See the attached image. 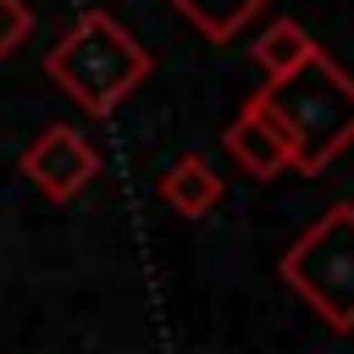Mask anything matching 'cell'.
<instances>
[{"instance_id": "cell-7", "label": "cell", "mask_w": 354, "mask_h": 354, "mask_svg": "<svg viewBox=\"0 0 354 354\" xmlns=\"http://www.w3.org/2000/svg\"><path fill=\"white\" fill-rule=\"evenodd\" d=\"M321 44L293 22V17H277V22H266V33L249 44V55H254V66L266 72V83H277V77H288V72H299L310 55H315Z\"/></svg>"}, {"instance_id": "cell-6", "label": "cell", "mask_w": 354, "mask_h": 354, "mask_svg": "<svg viewBox=\"0 0 354 354\" xmlns=\"http://www.w3.org/2000/svg\"><path fill=\"white\" fill-rule=\"evenodd\" d=\"M160 199H166L183 221H199V216H210V210L221 205V177L210 171L205 155H183V160L160 177Z\"/></svg>"}, {"instance_id": "cell-5", "label": "cell", "mask_w": 354, "mask_h": 354, "mask_svg": "<svg viewBox=\"0 0 354 354\" xmlns=\"http://www.w3.org/2000/svg\"><path fill=\"white\" fill-rule=\"evenodd\" d=\"M227 149H232V160H238L249 177H260V183H271V177L288 171V144H282V133L271 127V116H266L254 100H243V111L227 122Z\"/></svg>"}, {"instance_id": "cell-1", "label": "cell", "mask_w": 354, "mask_h": 354, "mask_svg": "<svg viewBox=\"0 0 354 354\" xmlns=\"http://www.w3.org/2000/svg\"><path fill=\"white\" fill-rule=\"evenodd\" d=\"M249 100L271 116V127L288 144V166L304 177H321L354 144V77L326 50H315L299 72L266 83Z\"/></svg>"}, {"instance_id": "cell-4", "label": "cell", "mask_w": 354, "mask_h": 354, "mask_svg": "<svg viewBox=\"0 0 354 354\" xmlns=\"http://www.w3.org/2000/svg\"><path fill=\"white\" fill-rule=\"evenodd\" d=\"M22 177L44 194V199H55V205H66V199H77L88 183H94V171H100V155H94V144L77 133V127H66V122H55V127H44L28 149H22Z\"/></svg>"}, {"instance_id": "cell-8", "label": "cell", "mask_w": 354, "mask_h": 354, "mask_svg": "<svg viewBox=\"0 0 354 354\" xmlns=\"http://www.w3.org/2000/svg\"><path fill=\"white\" fill-rule=\"evenodd\" d=\"M28 33H33V11H28L22 0H0V61H6Z\"/></svg>"}, {"instance_id": "cell-3", "label": "cell", "mask_w": 354, "mask_h": 354, "mask_svg": "<svg viewBox=\"0 0 354 354\" xmlns=\"http://www.w3.org/2000/svg\"><path fill=\"white\" fill-rule=\"evenodd\" d=\"M282 282L332 332H354V205H326L288 243Z\"/></svg>"}, {"instance_id": "cell-2", "label": "cell", "mask_w": 354, "mask_h": 354, "mask_svg": "<svg viewBox=\"0 0 354 354\" xmlns=\"http://www.w3.org/2000/svg\"><path fill=\"white\" fill-rule=\"evenodd\" d=\"M44 77L88 116H111L144 77H149V50L111 17V11H83L44 55Z\"/></svg>"}]
</instances>
